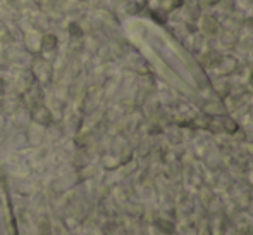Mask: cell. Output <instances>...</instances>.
<instances>
[{
  "label": "cell",
  "instance_id": "10",
  "mask_svg": "<svg viewBox=\"0 0 253 235\" xmlns=\"http://www.w3.org/2000/svg\"><path fill=\"white\" fill-rule=\"evenodd\" d=\"M241 30L248 35V37L253 38V16H245L243 23H241Z\"/></svg>",
  "mask_w": 253,
  "mask_h": 235
},
{
  "label": "cell",
  "instance_id": "11",
  "mask_svg": "<svg viewBox=\"0 0 253 235\" xmlns=\"http://www.w3.org/2000/svg\"><path fill=\"white\" fill-rule=\"evenodd\" d=\"M236 7L245 12H250L253 10V0H236Z\"/></svg>",
  "mask_w": 253,
  "mask_h": 235
},
{
  "label": "cell",
  "instance_id": "5",
  "mask_svg": "<svg viewBox=\"0 0 253 235\" xmlns=\"http://www.w3.org/2000/svg\"><path fill=\"white\" fill-rule=\"evenodd\" d=\"M179 12H183V21L184 23H191V24H197V21L200 19L203 9L200 5L198 0H184V5L181 7Z\"/></svg>",
  "mask_w": 253,
  "mask_h": 235
},
{
  "label": "cell",
  "instance_id": "12",
  "mask_svg": "<svg viewBox=\"0 0 253 235\" xmlns=\"http://www.w3.org/2000/svg\"><path fill=\"white\" fill-rule=\"evenodd\" d=\"M198 2H200L202 9H209V10H212V9H215V7L219 5L220 0H198Z\"/></svg>",
  "mask_w": 253,
  "mask_h": 235
},
{
  "label": "cell",
  "instance_id": "8",
  "mask_svg": "<svg viewBox=\"0 0 253 235\" xmlns=\"http://www.w3.org/2000/svg\"><path fill=\"white\" fill-rule=\"evenodd\" d=\"M217 40L220 42V44L224 45V47H234V45L240 42V38H238V33L233 30H227V28H220L219 33L215 35Z\"/></svg>",
  "mask_w": 253,
  "mask_h": 235
},
{
  "label": "cell",
  "instance_id": "13",
  "mask_svg": "<svg viewBox=\"0 0 253 235\" xmlns=\"http://www.w3.org/2000/svg\"><path fill=\"white\" fill-rule=\"evenodd\" d=\"M2 92H3V80L0 78V94H2Z\"/></svg>",
  "mask_w": 253,
  "mask_h": 235
},
{
  "label": "cell",
  "instance_id": "9",
  "mask_svg": "<svg viewBox=\"0 0 253 235\" xmlns=\"http://www.w3.org/2000/svg\"><path fill=\"white\" fill-rule=\"evenodd\" d=\"M215 9H217V12H219L220 17L233 16V14H236V10H238L236 0H220L219 5H217Z\"/></svg>",
  "mask_w": 253,
  "mask_h": 235
},
{
  "label": "cell",
  "instance_id": "7",
  "mask_svg": "<svg viewBox=\"0 0 253 235\" xmlns=\"http://www.w3.org/2000/svg\"><path fill=\"white\" fill-rule=\"evenodd\" d=\"M59 49V37L53 31H45L42 33V56L53 54Z\"/></svg>",
  "mask_w": 253,
  "mask_h": 235
},
{
  "label": "cell",
  "instance_id": "4",
  "mask_svg": "<svg viewBox=\"0 0 253 235\" xmlns=\"http://www.w3.org/2000/svg\"><path fill=\"white\" fill-rule=\"evenodd\" d=\"M23 44L26 49L28 54L33 58V56H40L42 54V33L38 31H24L23 33Z\"/></svg>",
  "mask_w": 253,
  "mask_h": 235
},
{
  "label": "cell",
  "instance_id": "1",
  "mask_svg": "<svg viewBox=\"0 0 253 235\" xmlns=\"http://www.w3.org/2000/svg\"><path fill=\"white\" fill-rule=\"evenodd\" d=\"M30 71L33 73L35 81L40 83V87H47V85L52 83V78H53V67L52 64L48 62L43 56H33L31 59V66Z\"/></svg>",
  "mask_w": 253,
  "mask_h": 235
},
{
  "label": "cell",
  "instance_id": "6",
  "mask_svg": "<svg viewBox=\"0 0 253 235\" xmlns=\"http://www.w3.org/2000/svg\"><path fill=\"white\" fill-rule=\"evenodd\" d=\"M30 19V24H31V30L33 31H38V33H45V31H50V17L43 12H38V14H33V16L28 17Z\"/></svg>",
  "mask_w": 253,
  "mask_h": 235
},
{
  "label": "cell",
  "instance_id": "2",
  "mask_svg": "<svg viewBox=\"0 0 253 235\" xmlns=\"http://www.w3.org/2000/svg\"><path fill=\"white\" fill-rule=\"evenodd\" d=\"M30 118L35 124H38V126H42V128H48L53 123L52 111L43 104V102H38V104L31 106Z\"/></svg>",
  "mask_w": 253,
  "mask_h": 235
},
{
  "label": "cell",
  "instance_id": "3",
  "mask_svg": "<svg viewBox=\"0 0 253 235\" xmlns=\"http://www.w3.org/2000/svg\"><path fill=\"white\" fill-rule=\"evenodd\" d=\"M197 26L200 30V33H203L205 37H215L220 30V19L215 14L202 12L200 19L197 21Z\"/></svg>",
  "mask_w": 253,
  "mask_h": 235
},
{
  "label": "cell",
  "instance_id": "14",
  "mask_svg": "<svg viewBox=\"0 0 253 235\" xmlns=\"http://www.w3.org/2000/svg\"><path fill=\"white\" fill-rule=\"evenodd\" d=\"M78 2H83V0H78Z\"/></svg>",
  "mask_w": 253,
  "mask_h": 235
}]
</instances>
